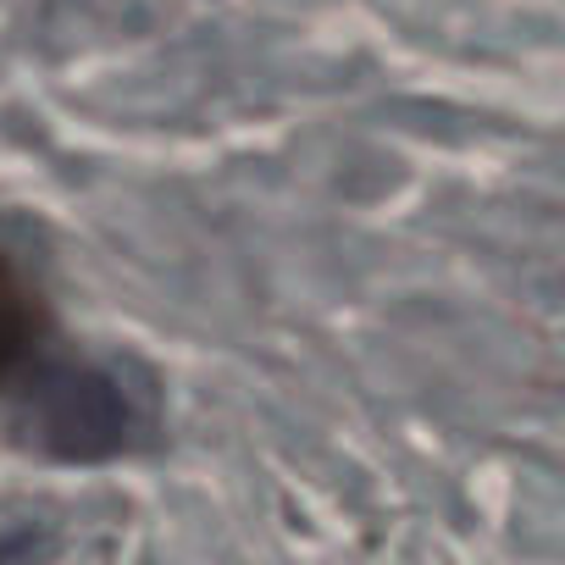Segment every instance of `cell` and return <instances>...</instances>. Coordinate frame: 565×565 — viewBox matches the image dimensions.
I'll use <instances>...</instances> for the list:
<instances>
[{
  "mask_svg": "<svg viewBox=\"0 0 565 565\" xmlns=\"http://www.w3.org/2000/svg\"><path fill=\"white\" fill-rule=\"evenodd\" d=\"M34 333H40V306L29 295L23 271L0 255V377H12V366L29 355Z\"/></svg>",
  "mask_w": 565,
  "mask_h": 565,
  "instance_id": "1",
  "label": "cell"
}]
</instances>
